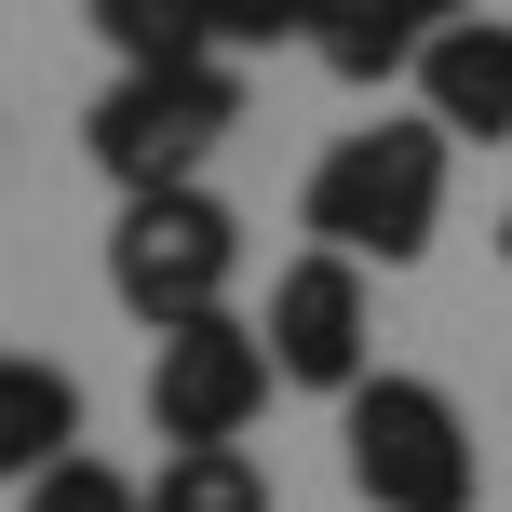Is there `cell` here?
I'll use <instances>...</instances> for the list:
<instances>
[{"mask_svg": "<svg viewBox=\"0 0 512 512\" xmlns=\"http://www.w3.org/2000/svg\"><path fill=\"white\" fill-rule=\"evenodd\" d=\"M445 149H459V135H445L432 108H418V122H351L324 162H310L297 230L337 243V256H378V270L432 256V230H445Z\"/></svg>", "mask_w": 512, "mask_h": 512, "instance_id": "1", "label": "cell"}, {"mask_svg": "<svg viewBox=\"0 0 512 512\" xmlns=\"http://www.w3.org/2000/svg\"><path fill=\"white\" fill-rule=\"evenodd\" d=\"M149 512H270V472H256L243 445H162Z\"/></svg>", "mask_w": 512, "mask_h": 512, "instance_id": "10", "label": "cell"}, {"mask_svg": "<svg viewBox=\"0 0 512 512\" xmlns=\"http://www.w3.org/2000/svg\"><path fill=\"white\" fill-rule=\"evenodd\" d=\"M243 122V68L230 54H189V68H122L95 108H81V149H95L108 189H189Z\"/></svg>", "mask_w": 512, "mask_h": 512, "instance_id": "2", "label": "cell"}, {"mask_svg": "<svg viewBox=\"0 0 512 512\" xmlns=\"http://www.w3.org/2000/svg\"><path fill=\"white\" fill-rule=\"evenodd\" d=\"M337 445H351L364 512H472V486H486L472 418L445 405L432 378H391V364L351 391V405H337Z\"/></svg>", "mask_w": 512, "mask_h": 512, "instance_id": "4", "label": "cell"}, {"mask_svg": "<svg viewBox=\"0 0 512 512\" xmlns=\"http://www.w3.org/2000/svg\"><path fill=\"white\" fill-rule=\"evenodd\" d=\"M54 459H81V378L41 351H0V486H41Z\"/></svg>", "mask_w": 512, "mask_h": 512, "instance_id": "9", "label": "cell"}, {"mask_svg": "<svg viewBox=\"0 0 512 512\" xmlns=\"http://www.w3.org/2000/svg\"><path fill=\"white\" fill-rule=\"evenodd\" d=\"M230 283H243V216L203 176L189 189H122V216H108V297L149 337L189 324V310H230Z\"/></svg>", "mask_w": 512, "mask_h": 512, "instance_id": "3", "label": "cell"}, {"mask_svg": "<svg viewBox=\"0 0 512 512\" xmlns=\"http://www.w3.org/2000/svg\"><path fill=\"white\" fill-rule=\"evenodd\" d=\"M256 405H270V337H256L243 310L162 324V351H149V432L162 445H243Z\"/></svg>", "mask_w": 512, "mask_h": 512, "instance_id": "6", "label": "cell"}, {"mask_svg": "<svg viewBox=\"0 0 512 512\" xmlns=\"http://www.w3.org/2000/svg\"><path fill=\"white\" fill-rule=\"evenodd\" d=\"M459 14H486V0H297V54L337 68V81H405L418 41L459 27Z\"/></svg>", "mask_w": 512, "mask_h": 512, "instance_id": "8", "label": "cell"}, {"mask_svg": "<svg viewBox=\"0 0 512 512\" xmlns=\"http://www.w3.org/2000/svg\"><path fill=\"white\" fill-rule=\"evenodd\" d=\"M405 81H418V108H432L459 149H499V135H512V14H459V27H432Z\"/></svg>", "mask_w": 512, "mask_h": 512, "instance_id": "7", "label": "cell"}, {"mask_svg": "<svg viewBox=\"0 0 512 512\" xmlns=\"http://www.w3.org/2000/svg\"><path fill=\"white\" fill-rule=\"evenodd\" d=\"M203 27H216V54H270V41H297V0H203Z\"/></svg>", "mask_w": 512, "mask_h": 512, "instance_id": "13", "label": "cell"}, {"mask_svg": "<svg viewBox=\"0 0 512 512\" xmlns=\"http://www.w3.org/2000/svg\"><path fill=\"white\" fill-rule=\"evenodd\" d=\"M27 512H149V486H122L108 459H54L41 486H14Z\"/></svg>", "mask_w": 512, "mask_h": 512, "instance_id": "12", "label": "cell"}, {"mask_svg": "<svg viewBox=\"0 0 512 512\" xmlns=\"http://www.w3.org/2000/svg\"><path fill=\"white\" fill-rule=\"evenodd\" d=\"M499 256H512V216H499Z\"/></svg>", "mask_w": 512, "mask_h": 512, "instance_id": "14", "label": "cell"}, {"mask_svg": "<svg viewBox=\"0 0 512 512\" xmlns=\"http://www.w3.org/2000/svg\"><path fill=\"white\" fill-rule=\"evenodd\" d=\"M256 337H270V378H283V391H337V405H351V391L378 378V297H364V256L310 243L297 270H270Z\"/></svg>", "mask_w": 512, "mask_h": 512, "instance_id": "5", "label": "cell"}, {"mask_svg": "<svg viewBox=\"0 0 512 512\" xmlns=\"http://www.w3.org/2000/svg\"><path fill=\"white\" fill-rule=\"evenodd\" d=\"M95 41L122 68H189V54H216V27H203V0H95Z\"/></svg>", "mask_w": 512, "mask_h": 512, "instance_id": "11", "label": "cell"}]
</instances>
